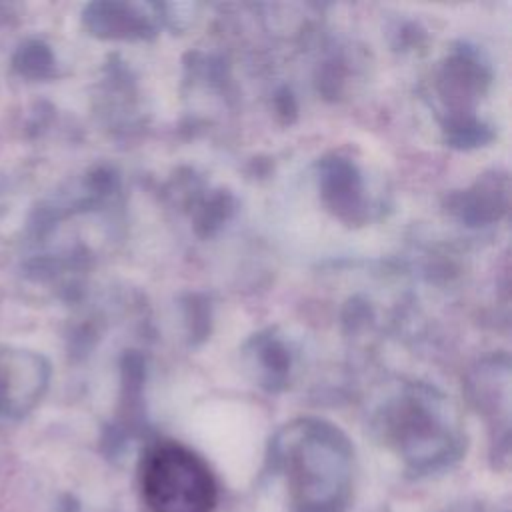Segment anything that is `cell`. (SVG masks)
<instances>
[{"label":"cell","instance_id":"3957f363","mask_svg":"<svg viewBox=\"0 0 512 512\" xmlns=\"http://www.w3.org/2000/svg\"><path fill=\"white\" fill-rule=\"evenodd\" d=\"M330 442L310 440L304 442V460L298 462L294 472V490L304 504H332L338 500V492L346 474L340 470V458L336 446L328 450Z\"/></svg>","mask_w":512,"mask_h":512},{"label":"cell","instance_id":"7a4b0ae2","mask_svg":"<svg viewBox=\"0 0 512 512\" xmlns=\"http://www.w3.org/2000/svg\"><path fill=\"white\" fill-rule=\"evenodd\" d=\"M48 368L32 352L0 346V412L16 414L30 408L42 394Z\"/></svg>","mask_w":512,"mask_h":512},{"label":"cell","instance_id":"6da1fadb","mask_svg":"<svg viewBox=\"0 0 512 512\" xmlns=\"http://www.w3.org/2000/svg\"><path fill=\"white\" fill-rule=\"evenodd\" d=\"M142 496L152 512H212L218 492L210 468L198 454L164 442L142 462Z\"/></svg>","mask_w":512,"mask_h":512}]
</instances>
